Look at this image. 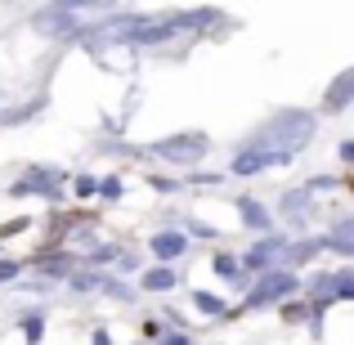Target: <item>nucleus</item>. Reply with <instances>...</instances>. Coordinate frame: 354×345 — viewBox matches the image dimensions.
Masks as SVG:
<instances>
[]
</instances>
